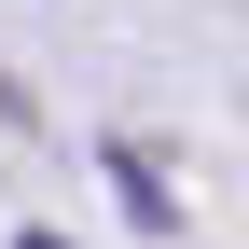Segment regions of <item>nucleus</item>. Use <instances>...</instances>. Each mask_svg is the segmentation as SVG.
Wrapping results in <instances>:
<instances>
[{"mask_svg": "<svg viewBox=\"0 0 249 249\" xmlns=\"http://www.w3.org/2000/svg\"><path fill=\"white\" fill-rule=\"evenodd\" d=\"M14 249H70V235H55V222H28V235H14Z\"/></svg>", "mask_w": 249, "mask_h": 249, "instance_id": "1", "label": "nucleus"}]
</instances>
